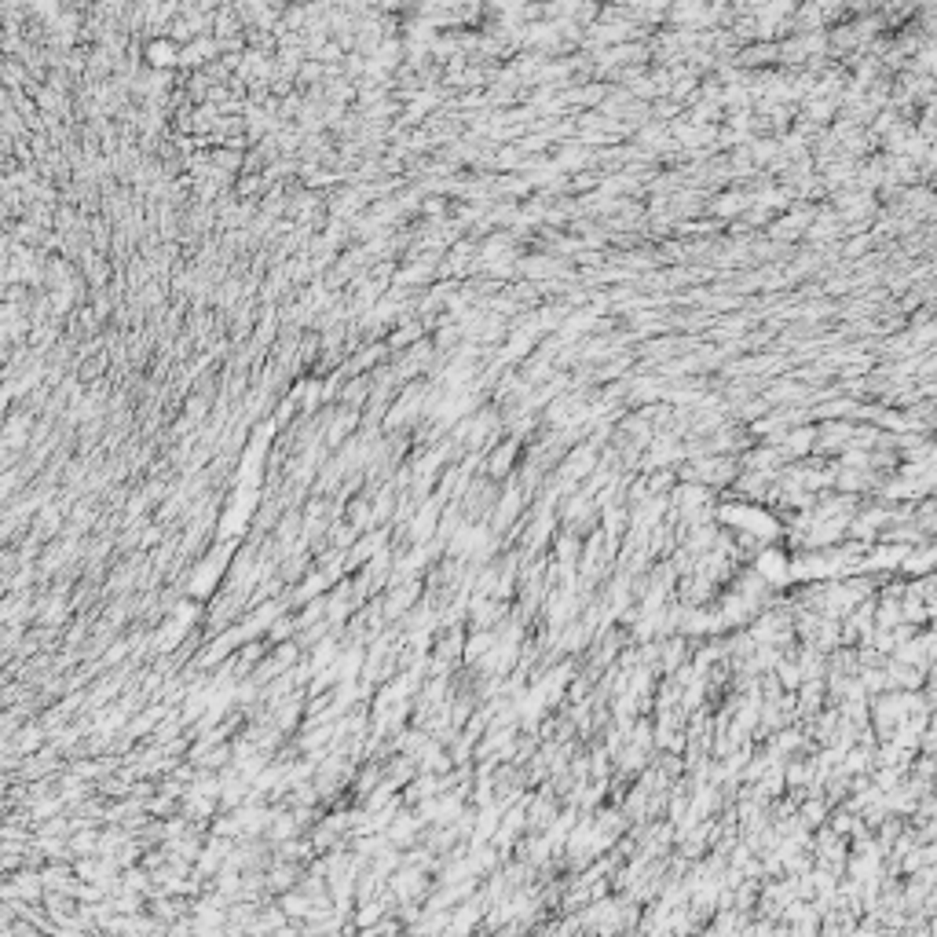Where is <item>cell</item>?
I'll return each instance as SVG.
<instances>
[{
	"instance_id": "obj_1",
	"label": "cell",
	"mask_w": 937,
	"mask_h": 937,
	"mask_svg": "<svg viewBox=\"0 0 937 937\" xmlns=\"http://www.w3.org/2000/svg\"><path fill=\"white\" fill-rule=\"evenodd\" d=\"M151 62L154 67H168V62H180V48L176 45H168V40H158V45H151Z\"/></svg>"
}]
</instances>
